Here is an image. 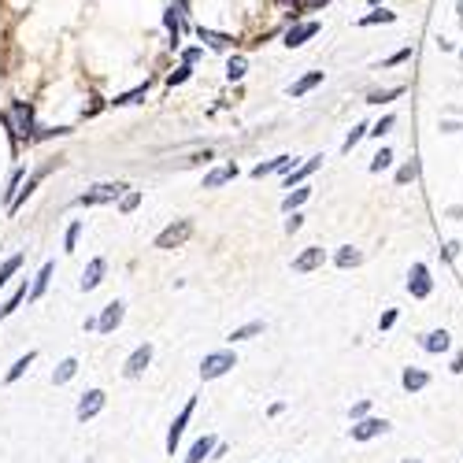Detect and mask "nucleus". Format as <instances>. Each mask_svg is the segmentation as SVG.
<instances>
[{
	"instance_id": "obj_24",
	"label": "nucleus",
	"mask_w": 463,
	"mask_h": 463,
	"mask_svg": "<svg viewBox=\"0 0 463 463\" xmlns=\"http://www.w3.org/2000/svg\"><path fill=\"white\" fill-rule=\"evenodd\" d=\"M19 189H22V167H15V171H11V178H8V189L0 193V204L8 208V204L19 197Z\"/></svg>"
},
{
	"instance_id": "obj_39",
	"label": "nucleus",
	"mask_w": 463,
	"mask_h": 463,
	"mask_svg": "<svg viewBox=\"0 0 463 463\" xmlns=\"http://www.w3.org/2000/svg\"><path fill=\"white\" fill-rule=\"evenodd\" d=\"M137 204H141V193H126V197L119 200V212H123V215H130Z\"/></svg>"
},
{
	"instance_id": "obj_46",
	"label": "nucleus",
	"mask_w": 463,
	"mask_h": 463,
	"mask_svg": "<svg viewBox=\"0 0 463 463\" xmlns=\"http://www.w3.org/2000/svg\"><path fill=\"white\" fill-rule=\"evenodd\" d=\"M393 323H396V312H385V315H382V323H378V326H382V330H389Z\"/></svg>"
},
{
	"instance_id": "obj_41",
	"label": "nucleus",
	"mask_w": 463,
	"mask_h": 463,
	"mask_svg": "<svg viewBox=\"0 0 463 463\" xmlns=\"http://www.w3.org/2000/svg\"><path fill=\"white\" fill-rule=\"evenodd\" d=\"M212 160H215V152L204 148V152H193V156L186 160V167H200V163H212Z\"/></svg>"
},
{
	"instance_id": "obj_30",
	"label": "nucleus",
	"mask_w": 463,
	"mask_h": 463,
	"mask_svg": "<svg viewBox=\"0 0 463 463\" xmlns=\"http://www.w3.org/2000/svg\"><path fill=\"white\" fill-rule=\"evenodd\" d=\"M74 371H78V359H63V364L53 371V382H56V385L71 382V378H74Z\"/></svg>"
},
{
	"instance_id": "obj_7",
	"label": "nucleus",
	"mask_w": 463,
	"mask_h": 463,
	"mask_svg": "<svg viewBox=\"0 0 463 463\" xmlns=\"http://www.w3.org/2000/svg\"><path fill=\"white\" fill-rule=\"evenodd\" d=\"M152 364V345L145 341V345H137V349L126 356V364H123V375L126 378H141L145 375V367Z\"/></svg>"
},
{
	"instance_id": "obj_4",
	"label": "nucleus",
	"mask_w": 463,
	"mask_h": 463,
	"mask_svg": "<svg viewBox=\"0 0 463 463\" xmlns=\"http://www.w3.org/2000/svg\"><path fill=\"white\" fill-rule=\"evenodd\" d=\"M193 411H197V396H189V401H186V408L178 411V419L171 422V430H167V452H171V456H174L178 441H182V434H186V427H189Z\"/></svg>"
},
{
	"instance_id": "obj_6",
	"label": "nucleus",
	"mask_w": 463,
	"mask_h": 463,
	"mask_svg": "<svg viewBox=\"0 0 463 463\" xmlns=\"http://www.w3.org/2000/svg\"><path fill=\"white\" fill-rule=\"evenodd\" d=\"M53 167H56V163H45V167H37V171H34V174L27 178V182H22V189H19V197H15V200H11V204H8V212H11V215H15V212L22 208V204H27V200L34 197V189H37V186H41V182H45V178H48V171H53Z\"/></svg>"
},
{
	"instance_id": "obj_9",
	"label": "nucleus",
	"mask_w": 463,
	"mask_h": 463,
	"mask_svg": "<svg viewBox=\"0 0 463 463\" xmlns=\"http://www.w3.org/2000/svg\"><path fill=\"white\" fill-rule=\"evenodd\" d=\"M123 315H126V304L123 300H111L100 307V315H97V330L100 333H115V326L123 323Z\"/></svg>"
},
{
	"instance_id": "obj_29",
	"label": "nucleus",
	"mask_w": 463,
	"mask_h": 463,
	"mask_svg": "<svg viewBox=\"0 0 463 463\" xmlns=\"http://www.w3.org/2000/svg\"><path fill=\"white\" fill-rule=\"evenodd\" d=\"M245 71H249L245 56H230V63H226V78L230 82H241V78H245Z\"/></svg>"
},
{
	"instance_id": "obj_44",
	"label": "nucleus",
	"mask_w": 463,
	"mask_h": 463,
	"mask_svg": "<svg viewBox=\"0 0 463 463\" xmlns=\"http://www.w3.org/2000/svg\"><path fill=\"white\" fill-rule=\"evenodd\" d=\"M404 89H385V93H371V104H382V100H393V97H401Z\"/></svg>"
},
{
	"instance_id": "obj_34",
	"label": "nucleus",
	"mask_w": 463,
	"mask_h": 463,
	"mask_svg": "<svg viewBox=\"0 0 463 463\" xmlns=\"http://www.w3.org/2000/svg\"><path fill=\"white\" fill-rule=\"evenodd\" d=\"M189 74H193V63H182V67H178V71H171V74H167V85H182L186 78H189Z\"/></svg>"
},
{
	"instance_id": "obj_45",
	"label": "nucleus",
	"mask_w": 463,
	"mask_h": 463,
	"mask_svg": "<svg viewBox=\"0 0 463 463\" xmlns=\"http://www.w3.org/2000/svg\"><path fill=\"white\" fill-rule=\"evenodd\" d=\"M204 53H200V48H186V53H182V63H197Z\"/></svg>"
},
{
	"instance_id": "obj_51",
	"label": "nucleus",
	"mask_w": 463,
	"mask_h": 463,
	"mask_svg": "<svg viewBox=\"0 0 463 463\" xmlns=\"http://www.w3.org/2000/svg\"><path fill=\"white\" fill-rule=\"evenodd\" d=\"M459 19H463V4H459Z\"/></svg>"
},
{
	"instance_id": "obj_42",
	"label": "nucleus",
	"mask_w": 463,
	"mask_h": 463,
	"mask_svg": "<svg viewBox=\"0 0 463 463\" xmlns=\"http://www.w3.org/2000/svg\"><path fill=\"white\" fill-rule=\"evenodd\" d=\"M393 130V115H385V119H378L375 126H371V134H375V137H382V134H389Z\"/></svg>"
},
{
	"instance_id": "obj_14",
	"label": "nucleus",
	"mask_w": 463,
	"mask_h": 463,
	"mask_svg": "<svg viewBox=\"0 0 463 463\" xmlns=\"http://www.w3.org/2000/svg\"><path fill=\"white\" fill-rule=\"evenodd\" d=\"M408 289H411V297H430V278H427V267L415 263L411 267V278H408Z\"/></svg>"
},
{
	"instance_id": "obj_52",
	"label": "nucleus",
	"mask_w": 463,
	"mask_h": 463,
	"mask_svg": "<svg viewBox=\"0 0 463 463\" xmlns=\"http://www.w3.org/2000/svg\"><path fill=\"white\" fill-rule=\"evenodd\" d=\"M371 4H382V0H371Z\"/></svg>"
},
{
	"instance_id": "obj_36",
	"label": "nucleus",
	"mask_w": 463,
	"mask_h": 463,
	"mask_svg": "<svg viewBox=\"0 0 463 463\" xmlns=\"http://www.w3.org/2000/svg\"><path fill=\"white\" fill-rule=\"evenodd\" d=\"M389 163H393V152H389V148H382V152H378V156H375V160H371V171H375V174H378V171H385V167H389Z\"/></svg>"
},
{
	"instance_id": "obj_8",
	"label": "nucleus",
	"mask_w": 463,
	"mask_h": 463,
	"mask_svg": "<svg viewBox=\"0 0 463 463\" xmlns=\"http://www.w3.org/2000/svg\"><path fill=\"white\" fill-rule=\"evenodd\" d=\"M104 401H108V393H104V389H85V393H82V401H78V411H74V415H78V422H89L93 415H100Z\"/></svg>"
},
{
	"instance_id": "obj_33",
	"label": "nucleus",
	"mask_w": 463,
	"mask_h": 463,
	"mask_svg": "<svg viewBox=\"0 0 463 463\" xmlns=\"http://www.w3.org/2000/svg\"><path fill=\"white\" fill-rule=\"evenodd\" d=\"M78 234H82V219H74V223L67 226V234H63V252H74V245H78Z\"/></svg>"
},
{
	"instance_id": "obj_50",
	"label": "nucleus",
	"mask_w": 463,
	"mask_h": 463,
	"mask_svg": "<svg viewBox=\"0 0 463 463\" xmlns=\"http://www.w3.org/2000/svg\"><path fill=\"white\" fill-rule=\"evenodd\" d=\"M404 463H419V459H404Z\"/></svg>"
},
{
	"instance_id": "obj_10",
	"label": "nucleus",
	"mask_w": 463,
	"mask_h": 463,
	"mask_svg": "<svg viewBox=\"0 0 463 463\" xmlns=\"http://www.w3.org/2000/svg\"><path fill=\"white\" fill-rule=\"evenodd\" d=\"M104 271H108V263H104V256H97V260H89L85 263V271H82V282L78 286L89 293V289H97L100 282H104Z\"/></svg>"
},
{
	"instance_id": "obj_35",
	"label": "nucleus",
	"mask_w": 463,
	"mask_h": 463,
	"mask_svg": "<svg viewBox=\"0 0 463 463\" xmlns=\"http://www.w3.org/2000/svg\"><path fill=\"white\" fill-rule=\"evenodd\" d=\"M359 263V252L352 249V245H345L341 252H338V267H356Z\"/></svg>"
},
{
	"instance_id": "obj_43",
	"label": "nucleus",
	"mask_w": 463,
	"mask_h": 463,
	"mask_svg": "<svg viewBox=\"0 0 463 463\" xmlns=\"http://www.w3.org/2000/svg\"><path fill=\"white\" fill-rule=\"evenodd\" d=\"M300 223H304V215H300V212H289V219H286V234H297Z\"/></svg>"
},
{
	"instance_id": "obj_17",
	"label": "nucleus",
	"mask_w": 463,
	"mask_h": 463,
	"mask_svg": "<svg viewBox=\"0 0 463 463\" xmlns=\"http://www.w3.org/2000/svg\"><path fill=\"white\" fill-rule=\"evenodd\" d=\"M193 34H197L208 48H219V53H226V48L234 45V37H230V34H215V30H208V27H197Z\"/></svg>"
},
{
	"instance_id": "obj_23",
	"label": "nucleus",
	"mask_w": 463,
	"mask_h": 463,
	"mask_svg": "<svg viewBox=\"0 0 463 463\" xmlns=\"http://www.w3.org/2000/svg\"><path fill=\"white\" fill-rule=\"evenodd\" d=\"M145 97H148V82H141L137 89H130V93H119L111 104L115 108H130V104H137V100H145Z\"/></svg>"
},
{
	"instance_id": "obj_16",
	"label": "nucleus",
	"mask_w": 463,
	"mask_h": 463,
	"mask_svg": "<svg viewBox=\"0 0 463 463\" xmlns=\"http://www.w3.org/2000/svg\"><path fill=\"white\" fill-rule=\"evenodd\" d=\"M215 437L212 434H204V437H197V441H193V448H189V456L182 459V463H200V459H208L212 452H215Z\"/></svg>"
},
{
	"instance_id": "obj_2",
	"label": "nucleus",
	"mask_w": 463,
	"mask_h": 463,
	"mask_svg": "<svg viewBox=\"0 0 463 463\" xmlns=\"http://www.w3.org/2000/svg\"><path fill=\"white\" fill-rule=\"evenodd\" d=\"M193 234V219H174L167 230H160L156 234V249H178V245H186V237Z\"/></svg>"
},
{
	"instance_id": "obj_18",
	"label": "nucleus",
	"mask_w": 463,
	"mask_h": 463,
	"mask_svg": "<svg viewBox=\"0 0 463 463\" xmlns=\"http://www.w3.org/2000/svg\"><path fill=\"white\" fill-rule=\"evenodd\" d=\"M163 27H167V34H171V48H178V37H182V27H186L182 11H178V8H167V11H163Z\"/></svg>"
},
{
	"instance_id": "obj_1",
	"label": "nucleus",
	"mask_w": 463,
	"mask_h": 463,
	"mask_svg": "<svg viewBox=\"0 0 463 463\" xmlns=\"http://www.w3.org/2000/svg\"><path fill=\"white\" fill-rule=\"evenodd\" d=\"M126 182H100V186H93L89 193H82L78 197V204L82 208H97V204H111V200H123L126 197Z\"/></svg>"
},
{
	"instance_id": "obj_31",
	"label": "nucleus",
	"mask_w": 463,
	"mask_h": 463,
	"mask_svg": "<svg viewBox=\"0 0 463 463\" xmlns=\"http://www.w3.org/2000/svg\"><path fill=\"white\" fill-rule=\"evenodd\" d=\"M19 267H22V256H8V260H4V263H0V289H4V286H8V278H11V275H15V271H19Z\"/></svg>"
},
{
	"instance_id": "obj_5",
	"label": "nucleus",
	"mask_w": 463,
	"mask_h": 463,
	"mask_svg": "<svg viewBox=\"0 0 463 463\" xmlns=\"http://www.w3.org/2000/svg\"><path fill=\"white\" fill-rule=\"evenodd\" d=\"M11 115H15V130H19V137L27 141V145H34V137H37V126H34V108L27 104V100H15V104H11Z\"/></svg>"
},
{
	"instance_id": "obj_25",
	"label": "nucleus",
	"mask_w": 463,
	"mask_h": 463,
	"mask_svg": "<svg viewBox=\"0 0 463 463\" xmlns=\"http://www.w3.org/2000/svg\"><path fill=\"white\" fill-rule=\"evenodd\" d=\"M319 82H323V71H312V74H304L300 82H293V85H289V97H304L307 89H315Z\"/></svg>"
},
{
	"instance_id": "obj_38",
	"label": "nucleus",
	"mask_w": 463,
	"mask_h": 463,
	"mask_svg": "<svg viewBox=\"0 0 463 463\" xmlns=\"http://www.w3.org/2000/svg\"><path fill=\"white\" fill-rule=\"evenodd\" d=\"M415 174H419V163H415V160H411V163H404V167H401V171H396V182H401V186H404V182H411V178H415Z\"/></svg>"
},
{
	"instance_id": "obj_22",
	"label": "nucleus",
	"mask_w": 463,
	"mask_h": 463,
	"mask_svg": "<svg viewBox=\"0 0 463 463\" xmlns=\"http://www.w3.org/2000/svg\"><path fill=\"white\" fill-rule=\"evenodd\" d=\"M48 278H53V263H45L41 271H37V278L30 282V300H41L45 289H48Z\"/></svg>"
},
{
	"instance_id": "obj_40",
	"label": "nucleus",
	"mask_w": 463,
	"mask_h": 463,
	"mask_svg": "<svg viewBox=\"0 0 463 463\" xmlns=\"http://www.w3.org/2000/svg\"><path fill=\"white\" fill-rule=\"evenodd\" d=\"M364 134H371V126H356V130L345 137V145H341V148H345V152H352V148H356V141L364 137Z\"/></svg>"
},
{
	"instance_id": "obj_21",
	"label": "nucleus",
	"mask_w": 463,
	"mask_h": 463,
	"mask_svg": "<svg viewBox=\"0 0 463 463\" xmlns=\"http://www.w3.org/2000/svg\"><path fill=\"white\" fill-rule=\"evenodd\" d=\"M34 359H37V352H27V356H19L15 359V364H11L8 367V375H4V382L11 385V382H19L22 375H27V371H30V364H34Z\"/></svg>"
},
{
	"instance_id": "obj_47",
	"label": "nucleus",
	"mask_w": 463,
	"mask_h": 463,
	"mask_svg": "<svg viewBox=\"0 0 463 463\" xmlns=\"http://www.w3.org/2000/svg\"><path fill=\"white\" fill-rule=\"evenodd\" d=\"M367 408H371L367 401H359V404L352 408V419H364V415H367Z\"/></svg>"
},
{
	"instance_id": "obj_27",
	"label": "nucleus",
	"mask_w": 463,
	"mask_h": 463,
	"mask_svg": "<svg viewBox=\"0 0 463 463\" xmlns=\"http://www.w3.org/2000/svg\"><path fill=\"white\" fill-rule=\"evenodd\" d=\"M422 349H427V352H445V349H448V333H445V330H434V333H427Z\"/></svg>"
},
{
	"instance_id": "obj_53",
	"label": "nucleus",
	"mask_w": 463,
	"mask_h": 463,
	"mask_svg": "<svg viewBox=\"0 0 463 463\" xmlns=\"http://www.w3.org/2000/svg\"><path fill=\"white\" fill-rule=\"evenodd\" d=\"M0 319H4V315H0Z\"/></svg>"
},
{
	"instance_id": "obj_19",
	"label": "nucleus",
	"mask_w": 463,
	"mask_h": 463,
	"mask_svg": "<svg viewBox=\"0 0 463 463\" xmlns=\"http://www.w3.org/2000/svg\"><path fill=\"white\" fill-rule=\"evenodd\" d=\"M319 167H323V156H312L307 163H300L297 171H289V174H286V186H289V189H297V186L304 182V178H307V174H312V171H319Z\"/></svg>"
},
{
	"instance_id": "obj_3",
	"label": "nucleus",
	"mask_w": 463,
	"mask_h": 463,
	"mask_svg": "<svg viewBox=\"0 0 463 463\" xmlns=\"http://www.w3.org/2000/svg\"><path fill=\"white\" fill-rule=\"evenodd\" d=\"M237 364V359H234V352H208V356H204V364H200V378L204 382H212V378H223L226 375V371L230 367H234Z\"/></svg>"
},
{
	"instance_id": "obj_28",
	"label": "nucleus",
	"mask_w": 463,
	"mask_h": 463,
	"mask_svg": "<svg viewBox=\"0 0 463 463\" xmlns=\"http://www.w3.org/2000/svg\"><path fill=\"white\" fill-rule=\"evenodd\" d=\"M427 382H430L427 371H419V367H408V371H404V389H422Z\"/></svg>"
},
{
	"instance_id": "obj_37",
	"label": "nucleus",
	"mask_w": 463,
	"mask_h": 463,
	"mask_svg": "<svg viewBox=\"0 0 463 463\" xmlns=\"http://www.w3.org/2000/svg\"><path fill=\"white\" fill-rule=\"evenodd\" d=\"M375 22H393V11H371L367 19H359V27H375Z\"/></svg>"
},
{
	"instance_id": "obj_49",
	"label": "nucleus",
	"mask_w": 463,
	"mask_h": 463,
	"mask_svg": "<svg viewBox=\"0 0 463 463\" xmlns=\"http://www.w3.org/2000/svg\"><path fill=\"white\" fill-rule=\"evenodd\" d=\"M452 371H463V352L456 356V364H452Z\"/></svg>"
},
{
	"instance_id": "obj_20",
	"label": "nucleus",
	"mask_w": 463,
	"mask_h": 463,
	"mask_svg": "<svg viewBox=\"0 0 463 463\" xmlns=\"http://www.w3.org/2000/svg\"><path fill=\"white\" fill-rule=\"evenodd\" d=\"M293 167V156H278V160H271V163H260L252 171V178H267V174H282V171H289Z\"/></svg>"
},
{
	"instance_id": "obj_11",
	"label": "nucleus",
	"mask_w": 463,
	"mask_h": 463,
	"mask_svg": "<svg viewBox=\"0 0 463 463\" xmlns=\"http://www.w3.org/2000/svg\"><path fill=\"white\" fill-rule=\"evenodd\" d=\"M385 430H389V422H385V419H359L352 427V441H371V437H378Z\"/></svg>"
},
{
	"instance_id": "obj_12",
	"label": "nucleus",
	"mask_w": 463,
	"mask_h": 463,
	"mask_svg": "<svg viewBox=\"0 0 463 463\" xmlns=\"http://www.w3.org/2000/svg\"><path fill=\"white\" fill-rule=\"evenodd\" d=\"M315 34H319V22H315V19H312V22H297V27L286 30V45H289V48H300L307 37H315Z\"/></svg>"
},
{
	"instance_id": "obj_13",
	"label": "nucleus",
	"mask_w": 463,
	"mask_h": 463,
	"mask_svg": "<svg viewBox=\"0 0 463 463\" xmlns=\"http://www.w3.org/2000/svg\"><path fill=\"white\" fill-rule=\"evenodd\" d=\"M323 260H326L323 249H304L297 260H293V271H297V275H307V271H315V267L323 263Z\"/></svg>"
},
{
	"instance_id": "obj_32",
	"label": "nucleus",
	"mask_w": 463,
	"mask_h": 463,
	"mask_svg": "<svg viewBox=\"0 0 463 463\" xmlns=\"http://www.w3.org/2000/svg\"><path fill=\"white\" fill-rule=\"evenodd\" d=\"M256 333H263V323H260V319H256V323L237 326L234 333H230V341H249V338H256Z\"/></svg>"
},
{
	"instance_id": "obj_26",
	"label": "nucleus",
	"mask_w": 463,
	"mask_h": 463,
	"mask_svg": "<svg viewBox=\"0 0 463 463\" xmlns=\"http://www.w3.org/2000/svg\"><path fill=\"white\" fill-rule=\"evenodd\" d=\"M307 197H312V186H297V189H293L286 200H282V212H297V208H300V204H304Z\"/></svg>"
},
{
	"instance_id": "obj_15",
	"label": "nucleus",
	"mask_w": 463,
	"mask_h": 463,
	"mask_svg": "<svg viewBox=\"0 0 463 463\" xmlns=\"http://www.w3.org/2000/svg\"><path fill=\"white\" fill-rule=\"evenodd\" d=\"M230 178H237V163H226V167H215V171L204 174V186L200 189H219V186H226Z\"/></svg>"
},
{
	"instance_id": "obj_48",
	"label": "nucleus",
	"mask_w": 463,
	"mask_h": 463,
	"mask_svg": "<svg viewBox=\"0 0 463 463\" xmlns=\"http://www.w3.org/2000/svg\"><path fill=\"white\" fill-rule=\"evenodd\" d=\"M178 11H182V19L189 22V0H178Z\"/></svg>"
}]
</instances>
